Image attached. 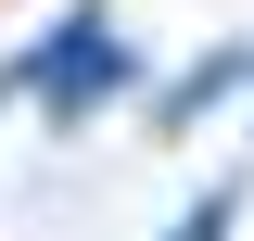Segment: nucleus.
Returning <instances> with one entry per match:
<instances>
[{"mask_svg":"<svg viewBox=\"0 0 254 241\" xmlns=\"http://www.w3.org/2000/svg\"><path fill=\"white\" fill-rule=\"evenodd\" d=\"M140 89V51H127V26L102 13V0H76V13H51V38L26 51V102L51 140H76V127H102L115 102Z\"/></svg>","mask_w":254,"mask_h":241,"instance_id":"1","label":"nucleus"},{"mask_svg":"<svg viewBox=\"0 0 254 241\" xmlns=\"http://www.w3.org/2000/svg\"><path fill=\"white\" fill-rule=\"evenodd\" d=\"M13 89H26V51H13V63H0V102H13Z\"/></svg>","mask_w":254,"mask_h":241,"instance_id":"4","label":"nucleus"},{"mask_svg":"<svg viewBox=\"0 0 254 241\" xmlns=\"http://www.w3.org/2000/svg\"><path fill=\"white\" fill-rule=\"evenodd\" d=\"M242 89H254V38H216L203 63H178L153 89V140H190V127L216 115V102H242Z\"/></svg>","mask_w":254,"mask_h":241,"instance_id":"2","label":"nucleus"},{"mask_svg":"<svg viewBox=\"0 0 254 241\" xmlns=\"http://www.w3.org/2000/svg\"><path fill=\"white\" fill-rule=\"evenodd\" d=\"M242 203H254V165H229V178L190 190V216H178L165 241H242Z\"/></svg>","mask_w":254,"mask_h":241,"instance_id":"3","label":"nucleus"}]
</instances>
